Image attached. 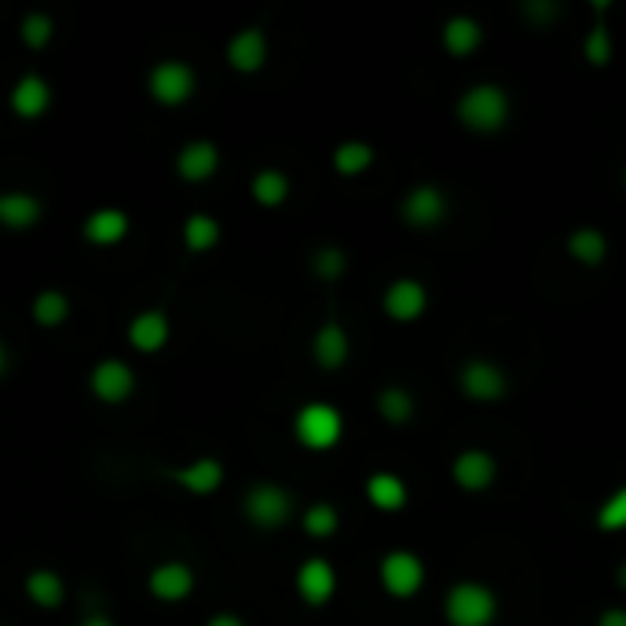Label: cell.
Returning <instances> with one entry per match:
<instances>
[{"label": "cell", "mask_w": 626, "mask_h": 626, "mask_svg": "<svg viewBox=\"0 0 626 626\" xmlns=\"http://www.w3.org/2000/svg\"><path fill=\"white\" fill-rule=\"evenodd\" d=\"M454 114L458 121L476 135L503 132L509 121V92L503 85H495V81H480V85L465 88L462 96H458Z\"/></svg>", "instance_id": "obj_1"}, {"label": "cell", "mask_w": 626, "mask_h": 626, "mask_svg": "<svg viewBox=\"0 0 626 626\" xmlns=\"http://www.w3.org/2000/svg\"><path fill=\"white\" fill-rule=\"evenodd\" d=\"M503 601L487 582L462 579L444 593V619L447 626H495Z\"/></svg>", "instance_id": "obj_2"}, {"label": "cell", "mask_w": 626, "mask_h": 626, "mask_svg": "<svg viewBox=\"0 0 626 626\" xmlns=\"http://www.w3.org/2000/svg\"><path fill=\"white\" fill-rule=\"evenodd\" d=\"M344 436V414L327 400H311L305 406H297L294 414V440L305 451H333Z\"/></svg>", "instance_id": "obj_3"}, {"label": "cell", "mask_w": 626, "mask_h": 626, "mask_svg": "<svg viewBox=\"0 0 626 626\" xmlns=\"http://www.w3.org/2000/svg\"><path fill=\"white\" fill-rule=\"evenodd\" d=\"M294 495L286 492L283 484H271V480H260L243 495V513L253 528L260 531H279L294 520Z\"/></svg>", "instance_id": "obj_4"}, {"label": "cell", "mask_w": 626, "mask_h": 626, "mask_svg": "<svg viewBox=\"0 0 626 626\" xmlns=\"http://www.w3.org/2000/svg\"><path fill=\"white\" fill-rule=\"evenodd\" d=\"M381 590L395 601H411L417 598V590L425 587V565L414 550H392L381 557L378 565Z\"/></svg>", "instance_id": "obj_5"}, {"label": "cell", "mask_w": 626, "mask_h": 626, "mask_svg": "<svg viewBox=\"0 0 626 626\" xmlns=\"http://www.w3.org/2000/svg\"><path fill=\"white\" fill-rule=\"evenodd\" d=\"M147 92L154 103H162V107H184L187 99L198 92V74L191 62L184 59H165L158 67L151 70L147 78Z\"/></svg>", "instance_id": "obj_6"}, {"label": "cell", "mask_w": 626, "mask_h": 626, "mask_svg": "<svg viewBox=\"0 0 626 626\" xmlns=\"http://www.w3.org/2000/svg\"><path fill=\"white\" fill-rule=\"evenodd\" d=\"M447 194L436 184H417L403 194L400 202V221L414 232H433L447 221Z\"/></svg>", "instance_id": "obj_7"}, {"label": "cell", "mask_w": 626, "mask_h": 626, "mask_svg": "<svg viewBox=\"0 0 626 626\" xmlns=\"http://www.w3.org/2000/svg\"><path fill=\"white\" fill-rule=\"evenodd\" d=\"M458 389L473 403H498L509 392V378L492 359H469L458 374Z\"/></svg>", "instance_id": "obj_8"}, {"label": "cell", "mask_w": 626, "mask_h": 626, "mask_svg": "<svg viewBox=\"0 0 626 626\" xmlns=\"http://www.w3.org/2000/svg\"><path fill=\"white\" fill-rule=\"evenodd\" d=\"M88 389L99 403L118 406L135 392V370L125 359H99L88 374Z\"/></svg>", "instance_id": "obj_9"}, {"label": "cell", "mask_w": 626, "mask_h": 626, "mask_svg": "<svg viewBox=\"0 0 626 626\" xmlns=\"http://www.w3.org/2000/svg\"><path fill=\"white\" fill-rule=\"evenodd\" d=\"M294 587H297V598L305 601L308 609H322V604H330L333 593H338V571H333L330 560L308 557L305 565L297 568Z\"/></svg>", "instance_id": "obj_10"}, {"label": "cell", "mask_w": 626, "mask_h": 626, "mask_svg": "<svg viewBox=\"0 0 626 626\" xmlns=\"http://www.w3.org/2000/svg\"><path fill=\"white\" fill-rule=\"evenodd\" d=\"M381 308L392 322H417L425 316V308H429V290L417 283V279H395L385 290Z\"/></svg>", "instance_id": "obj_11"}, {"label": "cell", "mask_w": 626, "mask_h": 626, "mask_svg": "<svg viewBox=\"0 0 626 626\" xmlns=\"http://www.w3.org/2000/svg\"><path fill=\"white\" fill-rule=\"evenodd\" d=\"M451 480L462 492L469 495H480V492H487V487L498 480V462H495V454H487V451H480V447H469V451H462L451 462Z\"/></svg>", "instance_id": "obj_12"}, {"label": "cell", "mask_w": 626, "mask_h": 626, "mask_svg": "<svg viewBox=\"0 0 626 626\" xmlns=\"http://www.w3.org/2000/svg\"><path fill=\"white\" fill-rule=\"evenodd\" d=\"M221 173V147L213 140H191L176 154V176L184 184H205Z\"/></svg>", "instance_id": "obj_13"}, {"label": "cell", "mask_w": 626, "mask_h": 626, "mask_svg": "<svg viewBox=\"0 0 626 626\" xmlns=\"http://www.w3.org/2000/svg\"><path fill=\"white\" fill-rule=\"evenodd\" d=\"M129 213L118 205H103L96 209V213H88L85 216V224H81V235H85V243L88 246H96V249H110V246H121L125 238H129Z\"/></svg>", "instance_id": "obj_14"}, {"label": "cell", "mask_w": 626, "mask_h": 626, "mask_svg": "<svg viewBox=\"0 0 626 626\" xmlns=\"http://www.w3.org/2000/svg\"><path fill=\"white\" fill-rule=\"evenodd\" d=\"M224 56L235 74H257V70H264V62H268V34L257 26L238 29V34L227 40Z\"/></svg>", "instance_id": "obj_15"}, {"label": "cell", "mask_w": 626, "mask_h": 626, "mask_svg": "<svg viewBox=\"0 0 626 626\" xmlns=\"http://www.w3.org/2000/svg\"><path fill=\"white\" fill-rule=\"evenodd\" d=\"M165 476L173 484H180L187 495H198V498H209L221 492L224 484V465L216 458H194L187 465H176V469H165Z\"/></svg>", "instance_id": "obj_16"}, {"label": "cell", "mask_w": 626, "mask_h": 626, "mask_svg": "<svg viewBox=\"0 0 626 626\" xmlns=\"http://www.w3.org/2000/svg\"><path fill=\"white\" fill-rule=\"evenodd\" d=\"M147 590H151V598L176 604L194 593V571H191V565H184V560H162L158 568H151Z\"/></svg>", "instance_id": "obj_17"}, {"label": "cell", "mask_w": 626, "mask_h": 626, "mask_svg": "<svg viewBox=\"0 0 626 626\" xmlns=\"http://www.w3.org/2000/svg\"><path fill=\"white\" fill-rule=\"evenodd\" d=\"M169 338H173V322L162 308L140 311V316H132V322H129V344L135 352H143V356L162 352L165 344H169Z\"/></svg>", "instance_id": "obj_18"}, {"label": "cell", "mask_w": 626, "mask_h": 626, "mask_svg": "<svg viewBox=\"0 0 626 626\" xmlns=\"http://www.w3.org/2000/svg\"><path fill=\"white\" fill-rule=\"evenodd\" d=\"M8 103H12V114L23 121H37L45 118L48 107H51V85L40 74H23L15 81L12 96H8Z\"/></svg>", "instance_id": "obj_19"}, {"label": "cell", "mask_w": 626, "mask_h": 626, "mask_svg": "<svg viewBox=\"0 0 626 626\" xmlns=\"http://www.w3.org/2000/svg\"><path fill=\"white\" fill-rule=\"evenodd\" d=\"M349 356H352L349 330H344L341 322H322L316 338H311V359H316V367L341 370L344 363H349Z\"/></svg>", "instance_id": "obj_20"}, {"label": "cell", "mask_w": 626, "mask_h": 626, "mask_svg": "<svg viewBox=\"0 0 626 626\" xmlns=\"http://www.w3.org/2000/svg\"><path fill=\"white\" fill-rule=\"evenodd\" d=\"M440 40H444L447 56L469 59L480 45H484V26H480L473 15H451L440 29Z\"/></svg>", "instance_id": "obj_21"}, {"label": "cell", "mask_w": 626, "mask_h": 626, "mask_svg": "<svg viewBox=\"0 0 626 626\" xmlns=\"http://www.w3.org/2000/svg\"><path fill=\"white\" fill-rule=\"evenodd\" d=\"M45 205L37 194L29 191H4L0 194V224L12 227V232H29L34 224H40Z\"/></svg>", "instance_id": "obj_22"}, {"label": "cell", "mask_w": 626, "mask_h": 626, "mask_svg": "<svg viewBox=\"0 0 626 626\" xmlns=\"http://www.w3.org/2000/svg\"><path fill=\"white\" fill-rule=\"evenodd\" d=\"M406 498H411V492H406L403 476H395V473L367 476V503L374 509H381V513H400V509L406 506Z\"/></svg>", "instance_id": "obj_23"}, {"label": "cell", "mask_w": 626, "mask_h": 626, "mask_svg": "<svg viewBox=\"0 0 626 626\" xmlns=\"http://www.w3.org/2000/svg\"><path fill=\"white\" fill-rule=\"evenodd\" d=\"M565 246L568 257L582 268H601L604 257H609V238H604L601 227H576Z\"/></svg>", "instance_id": "obj_24"}, {"label": "cell", "mask_w": 626, "mask_h": 626, "mask_svg": "<svg viewBox=\"0 0 626 626\" xmlns=\"http://www.w3.org/2000/svg\"><path fill=\"white\" fill-rule=\"evenodd\" d=\"M23 590H26V598L37 604V609H59V604L67 601V582H62L59 571H51V568L29 571Z\"/></svg>", "instance_id": "obj_25"}, {"label": "cell", "mask_w": 626, "mask_h": 626, "mask_svg": "<svg viewBox=\"0 0 626 626\" xmlns=\"http://www.w3.org/2000/svg\"><path fill=\"white\" fill-rule=\"evenodd\" d=\"M290 191H294V184H290V176L283 169H260L253 176V184H249V194H253V202L264 205V209L286 205Z\"/></svg>", "instance_id": "obj_26"}, {"label": "cell", "mask_w": 626, "mask_h": 626, "mask_svg": "<svg viewBox=\"0 0 626 626\" xmlns=\"http://www.w3.org/2000/svg\"><path fill=\"white\" fill-rule=\"evenodd\" d=\"M374 165V147L367 140H344L333 147V169L341 176H349V180H356Z\"/></svg>", "instance_id": "obj_27"}, {"label": "cell", "mask_w": 626, "mask_h": 626, "mask_svg": "<svg viewBox=\"0 0 626 626\" xmlns=\"http://www.w3.org/2000/svg\"><path fill=\"white\" fill-rule=\"evenodd\" d=\"M29 311H34V322L40 330H59L70 319V297L62 290H40Z\"/></svg>", "instance_id": "obj_28"}, {"label": "cell", "mask_w": 626, "mask_h": 626, "mask_svg": "<svg viewBox=\"0 0 626 626\" xmlns=\"http://www.w3.org/2000/svg\"><path fill=\"white\" fill-rule=\"evenodd\" d=\"M221 221L209 213H191L184 221V246L191 249V253H209L216 243H221Z\"/></svg>", "instance_id": "obj_29"}, {"label": "cell", "mask_w": 626, "mask_h": 626, "mask_svg": "<svg viewBox=\"0 0 626 626\" xmlns=\"http://www.w3.org/2000/svg\"><path fill=\"white\" fill-rule=\"evenodd\" d=\"M414 411H417V403H414V395L403 389V385H389V389L378 392V414H381V422L406 425V422L414 417Z\"/></svg>", "instance_id": "obj_30"}, {"label": "cell", "mask_w": 626, "mask_h": 626, "mask_svg": "<svg viewBox=\"0 0 626 626\" xmlns=\"http://www.w3.org/2000/svg\"><path fill=\"white\" fill-rule=\"evenodd\" d=\"M300 528H305V535L311 539H333L341 528V513L330 503H311L305 509V517H300Z\"/></svg>", "instance_id": "obj_31"}, {"label": "cell", "mask_w": 626, "mask_h": 626, "mask_svg": "<svg viewBox=\"0 0 626 626\" xmlns=\"http://www.w3.org/2000/svg\"><path fill=\"white\" fill-rule=\"evenodd\" d=\"M349 271V253L341 246H322L311 257V275L322 279V283H338V279Z\"/></svg>", "instance_id": "obj_32"}, {"label": "cell", "mask_w": 626, "mask_h": 626, "mask_svg": "<svg viewBox=\"0 0 626 626\" xmlns=\"http://www.w3.org/2000/svg\"><path fill=\"white\" fill-rule=\"evenodd\" d=\"M51 37H56V23L45 15V12H29L23 15V23H19V40H23L26 48H48L51 45Z\"/></svg>", "instance_id": "obj_33"}, {"label": "cell", "mask_w": 626, "mask_h": 626, "mask_svg": "<svg viewBox=\"0 0 626 626\" xmlns=\"http://www.w3.org/2000/svg\"><path fill=\"white\" fill-rule=\"evenodd\" d=\"M615 56V45H612V29L598 23V26H590V34L587 40H582V59L590 62V67H609Z\"/></svg>", "instance_id": "obj_34"}, {"label": "cell", "mask_w": 626, "mask_h": 626, "mask_svg": "<svg viewBox=\"0 0 626 626\" xmlns=\"http://www.w3.org/2000/svg\"><path fill=\"white\" fill-rule=\"evenodd\" d=\"M598 528L615 535V531H626V487H615V492L604 498L601 509H598Z\"/></svg>", "instance_id": "obj_35"}, {"label": "cell", "mask_w": 626, "mask_h": 626, "mask_svg": "<svg viewBox=\"0 0 626 626\" xmlns=\"http://www.w3.org/2000/svg\"><path fill=\"white\" fill-rule=\"evenodd\" d=\"M520 12H524L528 23H535V26H550L553 19L560 15V8H557V0H528V4L520 8Z\"/></svg>", "instance_id": "obj_36"}, {"label": "cell", "mask_w": 626, "mask_h": 626, "mask_svg": "<svg viewBox=\"0 0 626 626\" xmlns=\"http://www.w3.org/2000/svg\"><path fill=\"white\" fill-rule=\"evenodd\" d=\"M598 626H626V609H604L598 615Z\"/></svg>", "instance_id": "obj_37"}, {"label": "cell", "mask_w": 626, "mask_h": 626, "mask_svg": "<svg viewBox=\"0 0 626 626\" xmlns=\"http://www.w3.org/2000/svg\"><path fill=\"white\" fill-rule=\"evenodd\" d=\"M205 626H246V619H243V615H235V612H216Z\"/></svg>", "instance_id": "obj_38"}, {"label": "cell", "mask_w": 626, "mask_h": 626, "mask_svg": "<svg viewBox=\"0 0 626 626\" xmlns=\"http://www.w3.org/2000/svg\"><path fill=\"white\" fill-rule=\"evenodd\" d=\"M78 626H114L107 615H88V619H81Z\"/></svg>", "instance_id": "obj_39"}, {"label": "cell", "mask_w": 626, "mask_h": 626, "mask_svg": "<svg viewBox=\"0 0 626 626\" xmlns=\"http://www.w3.org/2000/svg\"><path fill=\"white\" fill-rule=\"evenodd\" d=\"M4 370H8V344L0 341V378H4Z\"/></svg>", "instance_id": "obj_40"}, {"label": "cell", "mask_w": 626, "mask_h": 626, "mask_svg": "<svg viewBox=\"0 0 626 626\" xmlns=\"http://www.w3.org/2000/svg\"><path fill=\"white\" fill-rule=\"evenodd\" d=\"M615 582H619V587L626 590V560H623V565H619V571H615Z\"/></svg>", "instance_id": "obj_41"}]
</instances>
